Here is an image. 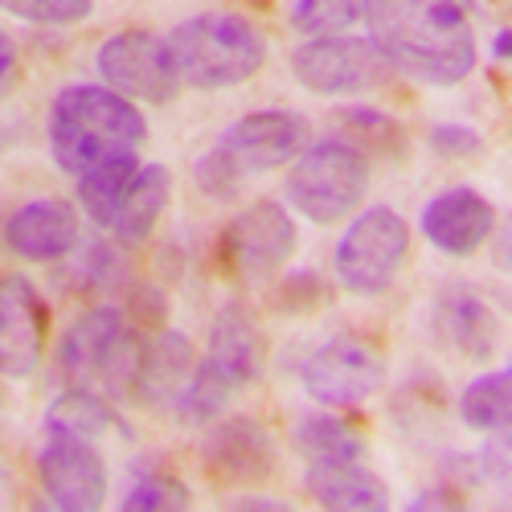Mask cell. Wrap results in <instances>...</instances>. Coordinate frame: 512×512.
<instances>
[{
  "label": "cell",
  "mask_w": 512,
  "mask_h": 512,
  "mask_svg": "<svg viewBox=\"0 0 512 512\" xmlns=\"http://www.w3.org/2000/svg\"><path fill=\"white\" fill-rule=\"evenodd\" d=\"M369 41L394 74L455 87L476 70V29L467 0H365Z\"/></svg>",
  "instance_id": "obj_1"
},
{
  "label": "cell",
  "mask_w": 512,
  "mask_h": 512,
  "mask_svg": "<svg viewBox=\"0 0 512 512\" xmlns=\"http://www.w3.org/2000/svg\"><path fill=\"white\" fill-rule=\"evenodd\" d=\"M50 152L62 173L78 177L107 156L136 152L148 140L144 111L103 82H70L50 103Z\"/></svg>",
  "instance_id": "obj_2"
},
{
  "label": "cell",
  "mask_w": 512,
  "mask_h": 512,
  "mask_svg": "<svg viewBox=\"0 0 512 512\" xmlns=\"http://www.w3.org/2000/svg\"><path fill=\"white\" fill-rule=\"evenodd\" d=\"M181 87L230 91L254 78L267 62L263 29L238 13H197L164 37Z\"/></svg>",
  "instance_id": "obj_3"
},
{
  "label": "cell",
  "mask_w": 512,
  "mask_h": 512,
  "mask_svg": "<svg viewBox=\"0 0 512 512\" xmlns=\"http://www.w3.org/2000/svg\"><path fill=\"white\" fill-rule=\"evenodd\" d=\"M365 193H369V156L340 136L304 144L287 168V201L316 226L345 222L349 213L361 209Z\"/></svg>",
  "instance_id": "obj_4"
},
{
  "label": "cell",
  "mask_w": 512,
  "mask_h": 512,
  "mask_svg": "<svg viewBox=\"0 0 512 512\" xmlns=\"http://www.w3.org/2000/svg\"><path fill=\"white\" fill-rule=\"evenodd\" d=\"M144 340L132 332L119 308L82 312L58 345V369L70 386H99L107 394H132V377Z\"/></svg>",
  "instance_id": "obj_5"
},
{
  "label": "cell",
  "mask_w": 512,
  "mask_h": 512,
  "mask_svg": "<svg viewBox=\"0 0 512 512\" xmlns=\"http://www.w3.org/2000/svg\"><path fill=\"white\" fill-rule=\"evenodd\" d=\"M410 259V226L398 209L390 205H369L345 226L336 250H332V271L336 283L349 295H373L390 291L398 271Z\"/></svg>",
  "instance_id": "obj_6"
},
{
  "label": "cell",
  "mask_w": 512,
  "mask_h": 512,
  "mask_svg": "<svg viewBox=\"0 0 512 512\" xmlns=\"http://www.w3.org/2000/svg\"><path fill=\"white\" fill-rule=\"evenodd\" d=\"M291 74L304 91L336 99V95H365L386 87L394 78V66L369 37L332 33V37H308L291 54Z\"/></svg>",
  "instance_id": "obj_7"
},
{
  "label": "cell",
  "mask_w": 512,
  "mask_h": 512,
  "mask_svg": "<svg viewBox=\"0 0 512 512\" xmlns=\"http://www.w3.org/2000/svg\"><path fill=\"white\" fill-rule=\"evenodd\" d=\"M304 394L328 410H353L369 402L386 381V353L369 336L340 332L304 361L300 369Z\"/></svg>",
  "instance_id": "obj_8"
},
{
  "label": "cell",
  "mask_w": 512,
  "mask_h": 512,
  "mask_svg": "<svg viewBox=\"0 0 512 512\" xmlns=\"http://www.w3.org/2000/svg\"><path fill=\"white\" fill-rule=\"evenodd\" d=\"M95 66H99L103 87L119 91L132 103H168L181 91L168 41L156 33H144V29L111 33L99 46Z\"/></svg>",
  "instance_id": "obj_9"
},
{
  "label": "cell",
  "mask_w": 512,
  "mask_h": 512,
  "mask_svg": "<svg viewBox=\"0 0 512 512\" xmlns=\"http://www.w3.org/2000/svg\"><path fill=\"white\" fill-rule=\"evenodd\" d=\"M295 222L279 201H254L222 230V263L234 279H271L295 250Z\"/></svg>",
  "instance_id": "obj_10"
},
{
  "label": "cell",
  "mask_w": 512,
  "mask_h": 512,
  "mask_svg": "<svg viewBox=\"0 0 512 512\" xmlns=\"http://www.w3.org/2000/svg\"><path fill=\"white\" fill-rule=\"evenodd\" d=\"M37 484L62 512H99L107 500V463L91 439L50 435L37 451Z\"/></svg>",
  "instance_id": "obj_11"
},
{
  "label": "cell",
  "mask_w": 512,
  "mask_h": 512,
  "mask_svg": "<svg viewBox=\"0 0 512 512\" xmlns=\"http://www.w3.org/2000/svg\"><path fill=\"white\" fill-rule=\"evenodd\" d=\"M304 144H308V123L295 111H279V107L242 115L218 140V148L230 156V164L242 177L275 173V168H283L300 156Z\"/></svg>",
  "instance_id": "obj_12"
},
{
  "label": "cell",
  "mask_w": 512,
  "mask_h": 512,
  "mask_svg": "<svg viewBox=\"0 0 512 512\" xmlns=\"http://www.w3.org/2000/svg\"><path fill=\"white\" fill-rule=\"evenodd\" d=\"M201 463L213 480L222 484H259L275 472V439L271 431L250 418V414H230V418H213L209 431L201 439Z\"/></svg>",
  "instance_id": "obj_13"
},
{
  "label": "cell",
  "mask_w": 512,
  "mask_h": 512,
  "mask_svg": "<svg viewBox=\"0 0 512 512\" xmlns=\"http://www.w3.org/2000/svg\"><path fill=\"white\" fill-rule=\"evenodd\" d=\"M50 312L33 279L5 275L0 279V373L29 377L46 357Z\"/></svg>",
  "instance_id": "obj_14"
},
{
  "label": "cell",
  "mask_w": 512,
  "mask_h": 512,
  "mask_svg": "<svg viewBox=\"0 0 512 512\" xmlns=\"http://www.w3.org/2000/svg\"><path fill=\"white\" fill-rule=\"evenodd\" d=\"M418 226L435 250L451 254V259H467V254H476L492 238L496 205L472 185H455V189L435 193L422 205Z\"/></svg>",
  "instance_id": "obj_15"
},
{
  "label": "cell",
  "mask_w": 512,
  "mask_h": 512,
  "mask_svg": "<svg viewBox=\"0 0 512 512\" xmlns=\"http://www.w3.org/2000/svg\"><path fill=\"white\" fill-rule=\"evenodd\" d=\"M5 246L25 263H58L78 246V209L62 197L25 201L5 222Z\"/></svg>",
  "instance_id": "obj_16"
},
{
  "label": "cell",
  "mask_w": 512,
  "mask_h": 512,
  "mask_svg": "<svg viewBox=\"0 0 512 512\" xmlns=\"http://www.w3.org/2000/svg\"><path fill=\"white\" fill-rule=\"evenodd\" d=\"M435 328L447 345L472 361H488L500 349V316L480 291L467 283H447L435 304Z\"/></svg>",
  "instance_id": "obj_17"
},
{
  "label": "cell",
  "mask_w": 512,
  "mask_h": 512,
  "mask_svg": "<svg viewBox=\"0 0 512 512\" xmlns=\"http://www.w3.org/2000/svg\"><path fill=\"white\" fill-rule=\"evenodd\" d=\"M209 369H218L234 390L254 386L263 373V328L250 316L246 304H226L218 320L209 324V345L201 357Z\"/></svg>",
  "instance_id": "obj_18"
},
{
  "label": "cell",
  "mask_w": 512,
  "mask_h": 512,
  "mask_svg": "<svg viewBox=\"0 0 512 512\" xmlns=\"http://www.w3.org/2000/svg\"><path fill=\"white\" fill-rule=\"evenodd\" d=\"M304 488L328 512H386L390 508V488L361 459H312Z\"/></svg>",
  "instance_id": "obj_19"
},
{
  "label": "cell",
  "mask_w": 512,
  "mask_h": 512,
  "mask_svg": "<svg viewBox=\"0 0 512 512\" xmlns=\"http://www.w3.org/2000/svg\"><path fill=\"white\" fill-rule=\"evenodd\" d=\"M197 357L185 332H156L152 340L140 345L136 377H132V398L144 406H173L177 394L193 373Z\"/></svg>",
  "instance_id": "obj_20"
},
{
  "label": "cell",
  "mask_w": 512,
  "mask_h": 512,
  "mask_svg": "<svg viewBox=\"0 0 512 512\" xmlns=\"http://www.w3.org/2000/svg\"><path fill=\"white\" fill-rule=\"evenodd\" d=\"M168 197H173V177H168L164 164H144L136 168L132 185H127L123 201H119V213L111 222V234L119 246H140L152 238L156 222L164 218L168 209Z\"/></svg>",
  "instance_id": "obj_21"
},
{
  "label": "cell",
  "mask_w": 512,
  "mask_h": 512,
  "mask_svg": "<svg viewBox=\"0 0 512 512\" xmlns=\"http://www.w3.org/2000/svg\"><path fill=\"white\" fill-rule=\"evenodd\" d=\"M136 168H140L136 152H119V156L99 160L95 168H87V173H78V205L99 230H111L119 201H123L127 185H132Z\"/></svg>",
  "instance_id": "obj_22"
},
{
  "label": "cell",
  "mask_w": 512,
  "mask_h": 512,
  "mask_svg": "<svg viewBox=\"0 0 512 512\" xmlns=\"http://www.w3.org/2000/svg\"><path fill=\"white\" fill-rule=\"evenodd\" d=\"M115 410L103 394L91 386H70L62 390L46 410V435H74V439H99L115 426Z\"/></svg>",
  "instance_id": "obj_23"
},
{
  "label": "cell",
  "mask_w": 512,
  "mask_h": 512,
  "mask_svg": "<svg viewBox=\"0 0 512 512\" xmlns=\"http://www.w3.org/2000/svg\"><path fill=\"white\" fill-rule=\"evenodd\" d=\"M508 381H512L508 369H492V373H480L476 381H467V390L459 394L463 426H472V431H480V435L508 431V418H512Z\"/></svg>",
  "instance_id": "obj_24"
},
{
  "label": "cell",
  "mask_w": 512,
  "mask_h": 512,
  "mask_svg": "<svg viewBox=\"0 0 512 512\" xmlns=\"http://www.w3.org/2000/svg\"><path fill=\"white\" fill-rule=\"evenodd\" d=\"M295 451L312 459H365V439L340 414H308L295 422Z\"/></svg>",
  "instance_id": "obj_25"
},
{
  "label": "cell",
  "mask_w": 512,
  "mask_h": 512,
  "mask_svg": "<svg viewBox=\"0 0 512 512\" xmlns=\"http://www.w3.org/2000/svg\"><path fill=\"white\" fill-rule=\"evenodd\" d=\"M234 394H238V390L230 386V381H226L218 369H209L205 361H197L193 373H189V381H185V390H181L177 402H173V410H177V418H181L185 426H209L213 418H218V414L230 406Z\"/></svg>",
  "instance_id": "obj_26"
},
{
  "label": "cell",
  "mask_w": 512,
  "mask_h": 512,
  "mask_svg": "<svg viewBox=\"0 0 512 512\" xmlns=\"http://www.w3.org/2000/svg\"><path fill=\"white\" fill-rule=\"evenodd\" d=\"M365 17V0H295L291 25L304 37H332L349 33Z\"/></svg>",
  "instance_id": "obj_27"
},
{
  "label": "cell",
  "mask_w": 512,
  "mask_h": 512,
  "mask_svg": "<svg viewBox=\"0 0 512 512\" xmlns=\"http://www.w3.org/2000/svg\"><path fill=\"white\" fill-rule=\"evenodd\" d=\"M340 123L349 132V144H369L373 152H402V127L386 115V111H373V107H349L340 111Z\"/></svg>",
  "instance_id": "obj_28"
},
{
  "label": "cell",
  "mask_w": 512,
  "mask_h": 512,
  "mask_svg": "<svg viewBox=\"0 0 512 512\" xmlns=\"http://www.w3.org/2000/svg\"><path fill=\"white\" fill-rule=\"evenodd\" d=\"M189 488L173 476H140L132 484V492L123 496V512H177V508H189Z\"/></svg>",
  "instance_id": "obj_29"
},
{
  "label": "cell",
  "mask_w": 512,
  "mask_h": 512,
  "mask_svg": "<svg viewBox=\"0 0 512 512\" xmlns=\"http://www.w3.org/2000/svg\"><path fill=\"white\" fill-rule=\"evenodd\" d=\"M0 9L29 25H78L95 13V0H0Z\"/></svg>",
  "instance_id": "obj_30"
},
{
  "label": "cell",
  "mask_w": 512,
  "mask_h": 512,
  "mask_svg": "<svg viewBox=\"0 0 512 512\" xmlns=\"http://www.w3.org/2000/svg\"><path fill=\"white\" fill-rule=\"evenodd\" d=\"M193 185H197L209 201H234V197L242 193L246 177L230 164V156H226L218 144H213V148L201 152L197 164H193Z\"/></svg>",
  "instance_id": "obj_31"
},
{
  "label": "cell",
  "mask_w": 512,
  "mask_h": 512,
  "mask_svg": "<svg viewBox=\"0 0 512 512\" xmlns=\"http://www.w3.org/2000/svg\"><path fill=\"white\" fill-rule=\"evenodd\" d=\"M74 250H78V246H74ZM119 275H123V263H119V250H115V246L91 242V246L78 250V259H74V279H78V287H87V291L115 287Z\"/></svg>",
  "instance_id": "obj_32"
},
{
  "label": "cell",
  "mask_w": 512,
  "mask_h": 512,
  "mask_svg": "<svg viewBox=\"0 0 512 512\" xmlns=\"http://www.w3.org/2000/svg\"><path fill=\"white\" fill-rule=\"evenodd\" d=\"M426 144H431V152L443 160H472L484 152V136L467 123H435Z\"/></svg>",
  "instance_id": "obj_33"
},
{
  "label": "cell",
  "mask_w": 512,
  "mask_h": 512,
  "mask_svg": "<svg viewBox=\"0 0 512 512\" xmlns=\"http://www.w3.org/2000/svg\"><path fill=\"white\" fill-rule=\"evenodd\" d=\"M324 300V283L316 271H295L279 287V308L283 312H312Z\"/></svg>",
  "instance_id": "obj_34"
},
{
  "label": "cell",
  "mask_w": 512,
  "mask_h": 512,
  "mask_svg": "<svg viewBox=\"0 0 512 512\" xmlns=\"http://www.w3.org/2000/svg\"><path fill=\"white\" fill-rule=\"evenodd\" d=\"M123 316L140 320L144 328H160V324H164V316H168V300H164V291H160V287H152V283L132 287V295H127V312H123Z\"/></svg>",
  "instance_id": "obj_35"
},
{
  "label": "cell",
  "mask_w": 512,
  "mask_h": 512,
  "mask_svg": "<svg viewBox=\"0 0 512 512\" xmlns=\"http://www.w3.org/2000/svg\"><path fill=\"white\" fill-rule=\"evenodd\" d=\"M17 74H21V58H17V46L13 37L0 29V99H5L13 87H17Z\"/></svg>",
  "instance_id": "obj_36"
},
{
  "label": "cell",
  "mask_w": 512,
  "mask_h": 512,
  "mask_svg": "<svg viewBox=\"0 0 512 512\" xmlns=\"http://www.w3.org/2000/svg\"><path fill=\"white\" fill-rule=\"evenodd\" d=\"M13 504V472H9V459L0 455V508Z\"/></svg>",
  "instance_id": "obj_37"
},
{
  "label": "cell",
  "mask_w": 512,
  "mask_h": 512,
  "mask_svg": "<svg viewBox=\"0 0 512 512\" xmlns=\"http://www.w3.org/2000/svg\"><path fill=\"white\" fill-rule=\"evenodd\" d=\"M508 50H512V37H508V29H500V33H496V41H492V54L504 62V58H508Z\"/></svg>",
  "instance_id": "obj_38"
}]
</instances>
